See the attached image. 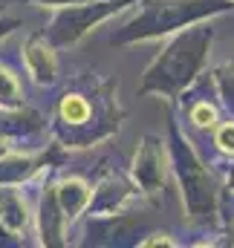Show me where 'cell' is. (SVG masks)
<instances>
[{
	"instance_id": "obj_22",
	"label": "cell",
	"mask_w": 234,
	"mask_h": 248,
	"mask_svg": "<svg viewBox=\"0 0 234 248\" xmlns=\"http://www.w3.org/2000/svg\"><path fill=\"white\" fill-rule=\"evenodd\" d=\"M226 190H234V159H229V168H226Z\"/></svg>"
},
{
	"instance_id": "obj_24",
	"label": "cell",
	"mask_w": 234,
	"mask_h": 248,
	"mask_svg": "<svg viewBox=\"0 0 234 248\" xmlns=\"http://www.w3.org/2000/svg\"><path fill=\"white\" fill-rule=\"evenodd\" d=\"M6 3H9V0H0V12H3V6H6Z\"/></svg>"
},
{
	"instance_id": "obj_2",
	"label": "cell",
	"mask_w": 234,
	"mask_h": 248,
	"mask_svg": "<svg viewBox=\"0 0 234 248\" xmlns=\"http://www.w3.org/2000/svg\"><path fill=\"white\" fill-rule=\"evenodd\" d=\"M214 44V23L197 20L174 32V38L162 46V52L150 61L142 75L139 95H159L165 101H176L205 69L208 52Z\"/></svg>"
},
{
	"instance_id": "obj_17",
	"label": "cell",
	"mask_w": 234,
	"mask_h": 248,
	"mask_svg": "<svg viewBox=\"0 0 234 248\" xmlns=\"http://www.w3.org/2000/svg\"><path fill=\"white\" fill-rule=\"evenodd\" d=\"M211 139H214V147H217L220 156L234 159V119L217 124V127L211 130Z\"/></svg>"
},
{
	"instance_id": "obj_23",
	"label": "cell",
	"mask_w": 234,
	"mask_h": 248,
	"mask_svg": "<svg viewBox=\"0 0 234 248\" xmlns=\"http://www.w3.org/2000/svg\"><path fill=\"white\" fill-rule=\"evenodd\" d=\"M226 246H234V222H229V231H226Z\"/></svg>"
},
{
	"instance_id": "obj_9",
	"label": "cell",
	"mask_w": 234,
	"mask_h": 248,
	"mask_svg": "<svg viewBox=\"0 0 234 248\" xmlns=\"http://www.w3.org/2000/svg\"><path fill=\"white\" fill-rule=\"evenodd\" d=\"M55 173H58V168H47V182L41 185L38 214H35L41 246L50 248H61L69 243V225L64 219V211H61L58 196H55Z\"/></svg>"
},
{
	"instance_id": "obj_3",
	"label": "cell",
	"mask_w": 234,
	"mask_h": 248,
	"mask_svg": "<svg viewBox=\"0 0 234 248\" xmlns=\"http://www.w3.org/2000/svg\"><path fill=\"white\" fill-rule=\"evenodd\" d=\"M168 159H171V176L179 182L182 211L188 225L194 228H211L220 222V202H223V185L220 176L205 165V159L197 153L188 133L179 127V119H168Z\"/></svg>"
},
{
	"instance_id": "obj_18",
	"label": "cell",
	"mask_w": 234,
	"mask_h": 248,
	"mask_svg": "<svg viewBox=\"0 0 234 248\" xmlns=\"http://www.w3.org/2000/svg\"><path fill=\"white\" fill-rule=\"evenodd\" d=\"M20 246H23V237L12 234V231L3 225V219H0V248H20Z\"/></svg>"
},
{
	"instance_id": "obj_20",
	"label": "cell",
	"mask_w": 234,
	"mask_h": 248,
	"mask_svg": "<svg viewBox=\"0 0 234 248\" xmlns=\"http://www.w3.org/2000/svg\"><path fill=\"white\" fill-rule=\"evenodd\" d=\"M23 3H35L44 9H55V6H69V3H90V0H23Z\"/></svg>"
},
{
	"instance_id": "obj_8",
	"label": "cell",
	"mask_w": 234,
	"mask_h": 248,
	"mask_svg": "<svg viewBox=\"0 0 234 248\" xmlns=\"http://www.w3.org/2000/svg\"><path fill=\"white\" fill-rule=\"evenodd\" d=\"M176 101H182V119L188 127L208 133L220 124V101H217V93L211 84V72L200 75Z\"/></svg>"
},
{
	"instance_id": "obj_19",
	"label": "cell",
	"mask_w": 234,
	"mask_h": 248,
	"mask_svg": "<svg viewBox=\"0 0 234 248\" xmlns=\"http://www.w3.org/2000/svg\"><path fill=\"white\" fill-rule=\"evenodd\" d=\"M17 26H20V20H17V17H3V15H0V41H3V38H9Z\"/></svg>"
},
{
	"instance_id": "obj_25",
	"label": "cell",
	"mask_w": 234,
	"mask_h": 248,
	"mask_svg": "<svg viewBox=\"0 0 234 248\" xmlns=\"http://www.w3.org/2000/svg\"><path fill=\"white\" fill-rule=\"evenodd\" d=\"M232 3H234V0H232Z\"/></svg>"
},
{
	"instance_id": "obj_21",
	"label": "cell",
	"mask_w": 234,
	"mask_h": 248,
	"mask_svg": "<svg viewBox=\"0 0 234 248\" xmlns=\"http://www.w3.org/2000/svg\"><path fill=\"white\" fill-rule=\"evenodd\" d=\"M9 153H15V141H12L9 136H3V133H0V159H3V156H9Z\"/></svg>"
},
{
	"instance_id": "obj_13",
	"label": "cell",
	"mask_w": 234,
	"mask_h": 248,
	"mask_svg": "<svg viewBox=\"0 0 234 248\" xmlns=\"http://www.w3.org/2000/svg\"><path fill=\"white\" fill-rule=\"evenodd\" d=\"M50 130V119L26 104L12 107V110H0V133L9 136L12 141L20 139H38L41 133Z\"/></svg>"
},
{
	"instance_id": "obj_16",
	"label": "cell",
	"mask_w": 234,
	"mask_h": 248,
	"mask_svg": "<svg viewBox=\"0 0 234 248\" xmlns=\"http://www.w3.org/2000/svg\"><path fill=\"white\" fill-rule=\"evenodd\" d=\"M211 84L220 107L229 113V119H234V61H226L217 69H211Z\"/></svg>"
},
{
	"instance_id": "obj_5",
	"label": "cell",
	"mask_w": 234,
	"mask_h": 248,
	"mask_svg": "<svg viewBox=\"0 0 234 248\" xmlns=\"http://www.w3.org/2000/svg\"><path fill=\"white\" fill-rule=\"evenodd\" d=\"M136 0H90V3H69V6H55L52 9V20L47 23L44 35L47 41L64 49V46H75L81 38H87L96 26H101L104 20H110L121 9L133 6Z\"/></svg>"
},
{
	"instance_id": "obj_6",
	"label": "cell",
	"mask_w": 234,
	"mask_h": 248,
	"mask_svg": "<svg viewBox=\"0 0 234 248\" xmlns=\"http://www.w3.org/2000/svg\"><path fill=\"white\" fill-rule=\"evenodd\" d=\"M78 246H139L142 237L153 231L150 214L121 208L116 214H84L78 222Z\"/></svg>"
},
{
	"instance_id": "obj_7",
	"label": "cell",
	"mask_w": 234,
	"mask_h": 248,
	"mask_svg": "<svg viewBox=\"0 0 234 248\" xmlns=\"http://www.w3.org/2000/svg\"><path fill=\"white\" fill-rule=\"evenodd\" d=\"M130 179L136 182L139 193L153 208H159V202L165 199V190H168V179H171L168 144L159 136L150 133L142 139V144L136 147L133 162H130Z\"/></svg>"
},
{
	"instance_id": "obj_14",
	"label": "cell",
	"mask_w": 234,
	"mask_h": 248,
	"mask_svg": "<svg viewBox=\"0 0 234 248\" xmlns=\"http://www.w3.org/2000/svg\"><path fill=\"white\" fill-rule=\"evenodd\" d=\"M0 219L3 225L23 237L29 228H32V214H29V202H26V193L17 185H0Z\"/></svg>"
},
{
	"instance_id": "obj_10",
	"label": "cell",
	"mask_w": 234,
	"mask_h": 248,
	"mask_svg": "<svg viewBox=\"0 0 234 248\" xmlns=\"http://www.w3.org/2000/svg\"><path fill=\"white\" fill-rule=\"evenodd\" d=\"M142 196L136 182L130 179V173H118V170H104L101 179L93 185L90 196V208L87 214H116L121 208H130V202Z\"/></svg>"
},
{
	"instance_id": "obj_1",
	"label": "cell",
	"mask_w": 234,
	"mask_h": 248,
	"mask_svg": "<svg viewBox=\"0 0 234 248\" xmlns=\"http://www.w3.org/2000/svg\"><path fill=\"white\" fill-rule=\"evenodd\" d=\"M124 110L118 104V81L96 72L72 78L58 93L50 116V133L67 150H87L113 139Z\"/></svg>"
},
{
	"instance_id": "obj_11",
	"label": "cell",
	"mask_w": 234,
	"mask_h": 248,
	"mask_svg": "<svg viewBox=\"0 0 234 248\" xmlns=\"http://www.w3.org/2000/svg\"><path fill=\"white\" fill-rule=\"evenodd\" d=\"M20 52H23V66H26V75L32 78V84H38V87H55L61 81L58 49L47 41L44 32L29 35L26 44L20 46Z\"/></svg>"
},
{
	"instance_id": "obj_12",
	"label": "cell",
	"mask_w": 234,
	"mask_h": 248,
	"mask_svg": "<svg viewBox=\"0 0 234 248\" xmlns=\"http://www.w3.org/2000/svg\"><path fill=\"white\" fill-rule=\"evenodd\" d=\"M55 196H58V205L64 211V219L67 225L72 228L90 208V196H93V185L84 179V176H75V173H67V176H55Z\"/></svg>"
},
{
	"instance_id": "obj_15",
	"label": "cell",
	"mask_w": 234,
	"mask_h": 248,
	"mask_svg": "<svg viewBox=\"0 0 234 248\" xmlns=\"http://www.w3.org/2000/svg\"><path fill=\"white\" fill-rule=\"evenodd\" d=\"M20 104H26L20 75L0 58V110H12V107H20Z\"/></svg>"
},
{
	"instance_id": "obj_4",
	"label": "cell",
	"mask_w": 234,
	"mask_h": 248,
	"mask_svg": "<svg viewBox=\"0 0 234 248\" xmlns=\"http://www.w3.org/2000/svg\"><path fill=\"white\" fill-rule=\"evenodd\" d=\"M232 0H136V12L110 35L113 46H133L145 41H159L182 26L208 20L232 12Z\"/></svg>"
}]
</instances>
